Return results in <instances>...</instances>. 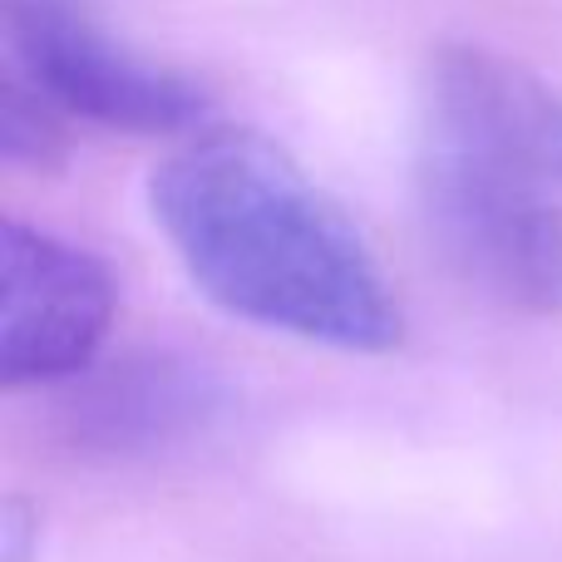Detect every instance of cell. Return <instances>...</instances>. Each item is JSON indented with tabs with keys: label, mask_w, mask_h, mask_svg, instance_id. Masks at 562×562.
Segmentation results:
<instances>
[{
	"label": "cell",
	"mask_w": 562,
	"mask_h": 562,
	"mask_svg": "<svg viewBox=\"0 0 562 562\" xmlns=\"http://www.w3.org/2000/svg\"><path fill=\"white\" fill-rule=\"evenodd\" d=\"M148 207L193 286L227 316L366 356L405 336L350 217L257 128H198L154 168Z\"/></svg>",
	"instance_id": "1"
},
{
	"label": "cell",
	"mask_w": 562,
	"mask_h": 562,
	"mask_svg": "<svg viewBox=\"0 0 562 562\" xmlns=\"http://www.w3.org/2000/svg\"><path fill=\"white\" fill-rule=\"evenodd\" d=\"M409 164L449 272L518 316L562 311V94L538 69L484 45L429 55Z\"/></svg>",
	"instance_id": "2"
},
{
	"label": "cell",
	"mask_w": 562,
	"mask_h": 562,
	"mask_svg": "<svg viewBox=\"0 0 562 562\" xmlns=\"http://www.w3.org/2000/svg\"><path fill=\"white\" fill-rule=\"evenodd\" d=\"M10 75L49 109L124 134H193L207 89L173 65L138 55L89 10V0H0Z\"/></svg>",
	"instance_id": "3"
},
{
	"label": "cell",
	"mask_w": 562,
	"mask_h": 562,
	"mask_svg": "<svg viewBox=\"0 0 562 562\" xmlns=\"http://www.w3.org/2000/svg\"><path fill=\"white\" fill-rule=\"evenodd\" d=\"M0 277V380L20 390L85 375L114 321L109 267L45 227L5 223Z\"/></svg>",
	"instance_id": "4"
},
{
	"label": "cell",
	"mask_w": 562,
	"mask_h": 562,
	"mask_svg": "<svg viewBox=\"0 0 562 562\" xmlns=\"http://www.w3.org/2000/svg\"><path fill=\"white\" fill-rule=\"evenodd\" d=\"M79 385V380H75ZM223 409V380L183 356H138L85 380L69 400V429L104 454H148L198 435Z\"/></svg>",
	"instance_id": "5"
},
{
	"label": "cell",
	"mask_w": 562,
	"mask_h": 562,
	"mask_svg": "<svg viewBox=\"0 0 562 562\" xmlns=\"http://www.w3.org/2000/svg\"><path fill=\"white\" fill-rule=\"evenodd\" d=\"M0 148L10 164L49 168L65 154V128H59V109H49L20 75L5 69V94H0Z\"/></svg>",
	"instance_id": "6"
}]
</instances>
